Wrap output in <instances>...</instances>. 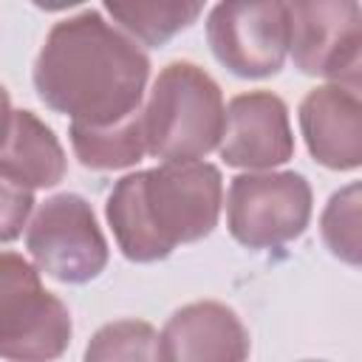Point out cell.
I'll return each instance as SVG.
<instances>
[{"label":"cell","mask_w":362,"mask_h":362,"mask_svg":"<svg viewBox=\"0 0 362 362\" xmlns=\"http://www.w3.org/2000/svg\"><path fill=\"white\" fill-rule=\"evenodd\" d=\"M31 79L40 102L71 124L110 127L141 110L150 59L99 8H82L54 23Z\"/></svg>","instance_id":"obj_1"},{"label":"cell","mask_w":362,"mask_h":362,"mask_svg":"<svg viewBox=\"0 0 362 362\" xmlns=\"http://www.w3.org/2000/svg\"><path fill=\"white\" fill-rule=\"evenodd\" d=\"M223 178L209 161H173L122 175L105 218L130 263H156L181 243L206 238L221 218Z\"/></svg>","instance_id":"obj_2"},{"label":"cell","mask_w":362,"mask_h":362,"mask_svg":"<svg viewBox=\"0 0 362 362\" xmlns=\"http://www.w3.org/2000/svg\"><path fill=\"white\" fill-rule=\"evenodd\" d=\"M147 156L173 161H201L218 150L223 133L221 85L195 62L175 59L158 71L141 107Z\"/></svg>","instance_id":"obj_3"},{"label":"cell","mask_w":362,"mask_h":362,"mask_svg":"<svg viewBox=\"0 0 362 362\" xmlns=\"http://www.w3.org/2000/svg\"><path fill=\"white\" fill-rule=\"evenodd\" d=\"M71 334V311L42 286L37 266L17 252H0V359L57 362Z\"/></svg>","instance_id":"obj_4"},{"label":"cell","mask_w":362,"mask_h":362,"mask_svg":"<svg viewBox=\"0 0 362 362\" xmlns=\"http://www.w3.org/2000/svg\"><path fill=\"white\" fill-rule=\"evenodd\" d=\"M311 206V184L294 170L240 173L229 181L226 226L246 249H280L308 229Z\"/></svg>","instance_id":"obj_5"},{"label":"cell","mask_w":362,"mask_h":362,"mask_svg":"<svg viewBox=\"0 0 362 362\" xmlns=\"http://www.w3.org/2000/svg\"><path fill=\"white\" fill-rule=\"evenodd\" d=\"M25 249L48 277L71 286L96 280L110 257L93 206L76 192L45 198L25 226Z\"/></svg>","instance_id":"obj_6"},{"label":"cell","mask_w":362,"mask_h":362,"mask_svg":"<svg viewBox=\"0 0 362 362\" xmlns=\"http://www.w3.org/2000/svg\"><path fill=\"white\" fill-rule=\"evenodd\" d=\"M288 6V51L305 76L359 88L362 8L356 0H297Z\"/></svg>","instance_id":"obj_7"},{"label":"cell","mask_w":362,"mask_h":362,"mask_svg":"<svg viewBox=\"0 0 362 362\" xmlns=\"http://www.w3.org/2000/svg\"><path fill=\"white\" fill-rule=\"evenodd\" d=\"M206 42L229 74L274 76L288 54V6L277 0L218 3L206 17Z\"/></svg>","instance_id":"obj_8"},{"label":"cell","mask_w":362,"mask_h":362,"mask_svg":"<svg viewBox=\"0 0 362 362\" xmlns=\"http://www.w3.org/2000/svg\"><path fill=\"white\" fill-rule=\"evenodd\" d=\"M218 153L229 167L266 173L294 156V133L286 102L272 90H246L223 107Z\"/></svg>","instance_id":"obj_9"},{"label":"cell","mask_w":362,"mask_h":362,"mask_svg":"<svg viewBox=\"0 0 362 362\" xmlns=\"http://www.w3.org/2000/svg\"><path fill=\"white\" fill-rule=\"evenodd\" d=\"M252 339L235 308L218 300L187 303L158 334L161 362H246Z\"/></svg>","instance_id":"obj_10"},{"label":"cell","mask_w":362,"mask_h":362,"mask_svg":"<svg viewBox=\"0 0 362 362\" xmlns=\"http://www.w3.org/2000/svg\"><path fill=\"white\" fill-rule=\"evenodd\" d=\"M300 133L311 158L328 170L362 164V99L359 88L325 82L308 90L297 110Z\"/></svg>","instance_id":"obj_11"},{"label":"cell","mask_w":362,"mask_h":362,"mask_svg":"<svg viewBox=\"0 0 362 362\" xmlns=\"http://www.w3.org/2000/svg\"><path fill=\"white\" fill-rule=\"evenodd\" d=\"M68 161L54 130L34 110H14L0 144V178L28 192L57 187Z\"/></svg>","instance_id":"obj_12"},{"label":"cell","mask_w":362,"mask_h":362,"mask_svg":"<svg viewBox=\"0 0 362 362\" xmlns=\"http://www.w3.org/2000/svg\"><path fill=\"white\" fill-rule=\"evenodd\" d=\"M71 147L82 167L90 170H124L144 158V130H141V110L119 124L110 127H85L68 124Z\"/></svg>","instance_id":"obj_13"},{"label":"cell","mask_w":362,"mask_h":362,"mask_svg":"<svg viewBox=\"0 0 362 362\" xmlns=\"http://www.w3.org/2000/svg\"><path fill=\"white\" fill-rule=\"evenodd\" d=\"M105 11L122 25V31L141 45L161 48L178 31L189 28L204 6L201 3H178V0H153V3H105Z\"/></svg>","instance_id":"obj_14"},{"label":"cell","mask_w":362,"mask_h":362,"mask_svg":"<svg viewBox=\"0 0 362 362\" xmlns=\"http://www.w3.org/2000/svg\"><path fill=\"white\" fill-rule=\"evenodd\" d=\"M82 362H161L158 331L147 320H113L93 331Z\"/></svg>","instance_id":"obj_15"},{"label":"cell","mask_w":362,"mask_h":362,"mask_svg":"<svg viewBox=\"0 0 362 362\" xmlns=\"http://www.w3.org/2000/svg\"><path fill=\"white\" fill-rule=\"evenodd\" d=\"M359 184L351 181L328 198L320 215L322 243L348 266H359Z\"/></svg>","instance_id":"obj_16"},{"label":"cell","mask_w":362,"mask_h":362,"mask_svg":"<svg viewBox=\"0 0 362 362\" xmlns=\"http://www.w3.org/2000/svg\"><path fill=\"white\" fill-rule=\"evenodd\" d=\"M34 204V192L0 178V243H11L14 238H20Z\"/></svg>","instance_id":"obj_17"},{"label":"cell","mask_w":362,"mask_h":362,"mask_svg":"<svg viewBox=\"0 0 362 362\" xmlns=\"http://www.w3.org/2000/svg\"><path fill=\"white\" fill-rule=\"evenodd\" d=\"M11 96H8V90H6V85H0V144H3V139H6V133H8V124H11Z\"/></svg>","instance_id":"obj_18"},{"label":"cell","mask_w":362,"mask_h":362,"mask_svg":"<svg viewBox=\"0 0 362 362\" xmlns=\"http://www.w3.org/2000/svg\"><path fill=\"white\" fill-rule=\"evenodd\" d=\"M303 362H322V359H303Z\"/></svg>","instance_id":"obj_19"}]
</instances>
